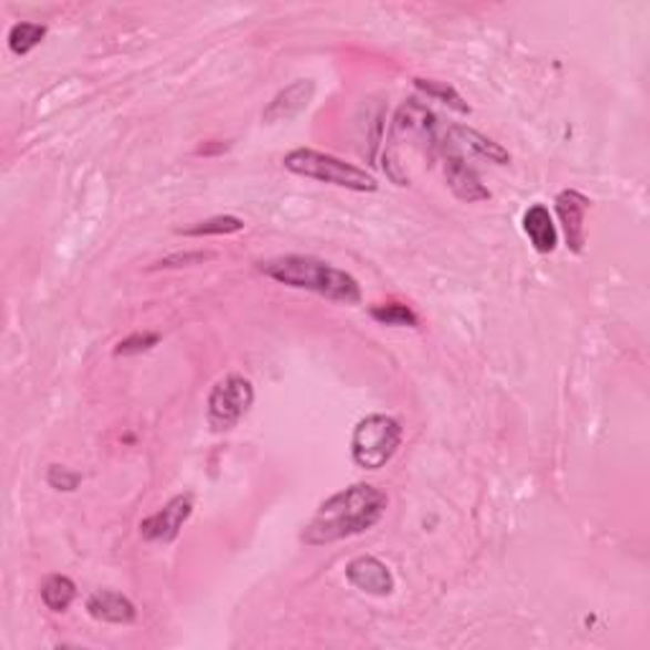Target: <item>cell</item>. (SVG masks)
<instances>
[{
	"label": "cell",
	"mask_w": 650,
	"mask_h": 650,
	"mask_svg": "<svg viewBox=\"0 0 650 650\" xmlns=\"http://www.w3.org/2000/svg\"><path fill=\"white\" fill-rule=\"evenodd\" d=\"M76 600V585L64 575H51L41 585V602L51 612H66Z\"/></svg>",
	"instance_id": "15"
},
{
	"label": "cell",
	"mask_w": 650,
	"mask_h": 650,
	"mask_svg": "<svg viewBox=\"0 0 650 650\" xmlns=\"http://www.w3.org/2000/svg\"><path fill=\"white\" fill-rule=\"evenodd\" d=\"M86 612L94 620L110 622V626H130L137 618L133 600L115 592V589H97V592H92L90 600H86Z\"/></svg>",
	"instance_id": "13"
},
{
	"label": "cell",
	"mask_w": 650,
	"mask_h": 650,
	"mask_svg": "<svg viewBox=\"0 0 650 650\" xmlns=\"http://www.w3.org/2000/svg\"><path fill=\"white\" fill-rule=\"evenodd\" d=\"M161 336L158 333H133L127 336L125 341L117 343L115 349V357H135V353H145L158 345Z\"/></svg>",
	"instance_id": "20"
},
{
	"label": "cell",
	"mask_w": 650,
	"mask_h": 650,
	"mask_svg": "<svg viewBox=\"0 0 650 650\" xmlns=\"http://www.w3.org/2000/svg\"><path fill=\"white\" fill-rule=\"evenodd\" d=\"M206 259H214L211 252H176V255H168L155 262V267H188V265H202Z\"/></svg>",
	"instance_id": "22"
},
{
	"label": "cell",
	"mask_w": 650,
	"mask_h": 650,
	"mask_svg": "<svg viewBox=\"0 0 650 650\" xmlns=\"http://www.w3.org/2000/svg\"><path fill=\"white\" fill-rule=\"evenodd\" d=\"M524 231L539 255H551L557 249V227H554L551 214L544 204L528 206L524 214Z\"/></svg>",
	"instance_id": "14"
},
{
	"label": "cell",
	"mask_w": 650,
	"mask_h": 650,
	"mask_svg": "<svg viewBox=\"0 0 650 650\" xmlns=\"http://www.w3.org/2000/svg\"><path fill=\"white\" fill-rule=\"evenodd\" d=\"M190 514H194V496H190V493L173 496L161 510H155L153 516H147L145 522H141V536L145 541L173 544L178 539L180 528H184Z\"/></svg>",
	"instance_id": "8"
},
{
	"label": "cell",
	"mask_w": 650,
	"mask_h": 650,
	"mask_svg": "<svg viewBox=\"0 0 650 650\" xmlns=\"http://www.w3.org/2000/svg\"><path fill=\"white\" fill-rule=\"evenodd\" d=\"M316 97V82L313 80H298L285 86L270 100V105L262 110L265 125H280L290 123V120L300 117L302 112L310 107Z\"/></svg>",
	"instance_id": "10"
},
{
	"label": "cell",
	"mask_w": 650,
	"mask_h": 650,
	"mask_svg": "<svg viewBox=\"0 0 650 650\" xmlns=\"http://www.w3.org/2000/svg\"><path fill=\"white\" fill-rule=\"evenodd\" d=\"M255 404L252 381L241 374H227L216 381L206 402V417L214 432H229L247 417Z\"/></svg>",
	"instance_id": "6"
},
{
	"label": "cell",
	"mask_w": 650,
	"mask_h": 650,
	"mask_svg": "<svg viewBox=\"0 0 650 650\" xmlns=\"http://www.w3.org/2000/svg\"><path fill=\"white\" fill-rule=\"evenodd\" d=\"M414 86H417L422 94H427L430 100L440 102V105L461 112V115H471V105H467V102L463 100V94L457 92L453 84L437 82V80H424V76H417V80H414Z\"/></svg>",
	"instance_id": "16"
},
{
	"label": "cell",
	"mask_w": 650,
	"mask_h": 650,
	"mask_svg": "<svg viewBox=\"0 0 650 650\" xmlns=\"http://www.w3.org/2000/svg\"><path fill=\"white\" fill-rule=\"evenodd\" d=\"M245 229V221L239 216H211L206 221H196L194 227L178 229L184 237H224V234H237Z\"/></svg>",
	"instance_id": "18"
},
{
	"label": "cell",
	"mask_w": 650,
	"mask_h": 650,
	"mask_svg": "<svg viewBox=\"0 0 650 650\" xmlns=\"http://www.w3.org/2000/svg\"><path fill=\"white\" fill-rule=\"evenodd\" d=\"M282 166L300 178L318 180V184H331L357 194H374L379 188L376 178L353 163H345L338 155L313 151V147H295L282 158Z\"/></svg>",
	"instance_id": "4"
},
{
	"label": "cell",
	"mask_w": 650,
	"mask_h": 650,
	"mask_svg": "<svg viewBox=\"0 0 650 650\" xmlns=\"http://www.w3.org/2000/svg\"><path fill=\"white\" fill-rule=\"evenodd\" d=\"M47 483H49L54 491L72 493V491L80 488L82 475L76 473V471H69V467H64V465H49V471H47Z\"/></svg>",
	"instance_id": "21"
},
{
	"label": "cell",
	"mask_w": 650,
	"mask_h": 650,
	"mask_svg": "<svg viewBox=\"0 0 650 650\" xmlns=\"http://www.w3.org/2000/svg\"><path fill=\"white\" fill-rule=\"evenodd\" d=\"M589 198L579 194L575 188L561 190V194L554 198V206H557V216L561 221V229H565V239L569 252L582 255L587 245V229H585V216L589 211Z\"/></svg>",
	"instance_id": "9"
},
{
	"label": "cell",
	"mask_w": 650,
	"mask_h": 650,
	"mask_svg": "<svg viewBox=\"0 0 650 650\" xmlns=\"http://www.w3.org/2000/svg\"><path fill=\"white\" fill-rule=\"evenodd\" d=\"M442 145H445V133L440 127V117L424 102L412 97L394 112L384 161L402 155L404 147L410 153L422 155V158L435 161L442 153Z\"/></svg>",
	"instance_id": "3"
},
{
	"label": "cell",
	"mask_w": 650,
	"mask_h": 650,
	"mask_svg": "<svg viewBox=\"0 0 650 650\" xmlns=\"http://www.w3.org/2000/svg\"><path fill=\"white\" fill-rule=\"evenodd\" d=\"M445 145L453 147L461 155H473V158L488 161L493 166H508L510 153L504 145H498L491 137L481 135L478 130L465 127V125H453L445 130Z\"/></svg>",
	"instance_id": "11"
},
{
	"label": "cell",
	"mask_w": 650,
	"mask_h": 650,
	"mask_svg": "<svg viewBox=\"0 0 650 650\" xmlns=\"http://www.w3.org/2000/svg\"><path fill=\"white\" fill-rule=\"evenodd\" d=\"M404 427L402 422L389 414H369L363 417L351 435V457L361 471H381L396 450L402 447Z\"/></svg>",
	"instance_id": "5"
},
{
	"label": "cell",
	"mask_w": 650,
	"mask_h": 650,
	"mask_svg": "<svg viewBox=\"0 0 650 650\" xmlns=\"http://www.w3.org/2000/svg\"><path fill=\"white\" fill-rule=\"evenodd\" d=\"M386 506V493L376 485L353 483L320 504L302 532V541L308 546H326L367 534L384 518Z\"/></svg>",
	"instance_id": "1"
},
{
	"label": "cell",
	"mask_w": 650,
	"mask_h": 650,
	"mask_svg": "<svg viewBox=\"0 0 650 650\" xmlns=\"http://www.w3.org/2000/svg\"><path fill=\"white\" fill-rule=\"evenodd\" d=\"M345 577H349V582L361 589V592L367 595H374V597H389L394 592V575L392 569H389L384 561L376 559V557H357L353 561H349V567H345Z\"/></svg>",
	"instance_id": "12"
},
{
	"label": "cell",
	"mask_w": 650,
	"mask_h": 650,
	"mask_svg": "<svg viewBox=\"0 0 650 650\" xmlns=\"http://www.w3.org/2000/svg\"><path fill=\"white\" fill-rule=\"evenodd\" d=\"M257 270L275 282L288 285L292 290L316 292L326 300L341 302V306H361L363 295L357 277L320 257L282 255L259 262Z\"/></svg>",
	"instance_id": "2"
},
{
	"label": "cell",
	"mask_w": 650,
	"mask_h": 650,
	"mask_svg": "<svg viewBox=\"0 0 650 650\" xmlns=\"http://www.w3.org/2000/svg\"><path fill=\"white\" fill-rule=\"evenodd\" d=\"M43 39H47V25L21 21L13 23L11 31H8V49H11L16 56H25L31 54Z\"/></svg>",
	"instance_id": "17"
},
{
	"label": "cell",
	"mask_w": 650,
	"mask_h": 650,
	"mask_svg": "<svg viewBox=\"0 0 650 650\" xmlns=\"http://www.w3.org/2000/svg\"><path fill=\"white\" fill-rule=\"evenodd\" d=\"M442 171H445L447 188L453 190V196L461 198V202L478 204V202H488L491 198V190L483 184L478 171L467 163L465 155H461L447 145H442Z\"/></svg>",
	"instance_id": "7"
},
{
	"label": "cell",
	"mask_w": 650,
	"mask_h": 650,
	"mask_svg": "<svg viewBox=\"0 0 650 650\" xmlns=\"http://www.w3.org/2000/svg\"><path fill=\"white\" fill-rule=\"evenodd\" d=\"M371 318L381 326H394V328H417L420 318L410 306H402V302H381L369 310Z\"/></svg>",
	"instance_id": "19"
}]
</instances>
